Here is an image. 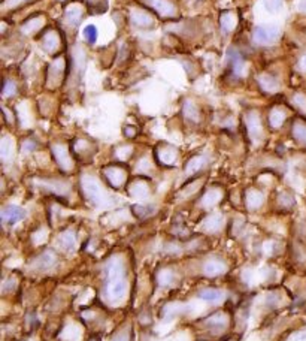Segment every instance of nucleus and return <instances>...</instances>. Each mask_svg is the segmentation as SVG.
<instances>
[{
    "label": "nucleus",
    "mask_w": 306,
    "mask_h": 341,
    "mask_svg": "<svg viewBox=\"0 0 306 341\" xmlns=\"http://www.w3.org/2000/svg\"><path fill=\"white\" fill-rule=\"evenodd\" d=\"M291 102L300 112L306 114V95H303V93H294L293 98H291Z\"/></svg>",
    "instance_id": "4c0bfd02"
},
{
    "label": "nucleus",
    "mask_w": 306,
    "mask_h": 341,
    "mask_svg": "<svg viewBox=\"0 0 306 341\" xmlns=\"http://www.w3.org/2000/svg\"><path fill=\"white\" fill-rule=\"evenodd\" d=\"M38 186L45 189L49 193H54L57 196H66L71 190V186L65 180L58 178H48V180H38Z\"/></svg>",
    "instance_id": "9d476101"
},
{
    "label": "nucleus",
    "mask_w": 306,
    "mask_h": 341,
    "mask_svg": "<svg viewBox=\"0 0 306 341\" xmlns=\"http://www.w3.org/2000/svg\"><path fill=\"white\" fill-rule=\"evenodd\" d=\"M278 38H280V27L277 25H259L256 27L253 33L254 42H257L260 45L273 44Z\"/></svg>",
    "instance_id": "0eeeda50"
},
{
    "label": "nucleus",
    "mask_w": 306,
    "mask_h": 341,
    "mask_svg": "<svg viewBox=\"0 0 306 341\" xmlns=\"http://www.w3.org/2000/svg\"><path fill=\"white\" fill-rule=\"evenodd\" d=\"M12 153H14L12 139L9 136H3L2 141H0V157H2V160L8 162L12 157Z\"/></svg>",
    "instance_id": "2f4dec72"
},
{
    "label": "nucleus",
    "mask_w": 306,
    "mask_h": 341,
    "mask_svg": "<svg viewBox=\"0 0 306 341\" xmlns=\"http://www.w3.org/2000/svg\"><path fill=\"white\" fill-rule=\"evenodd\" d=\"M226 65L229 71L235 76H242L245 73V60L242 54L236 49H229L226 55Z\"/></svg>",
    "instance_id": "f8f14e48"
},
{
    "label": "nucleus",
    "mask_w": 306,
    "mask_h": 341,
    "mask_svg": "<svg viewBox=\"0 0 306 341\" xmlns=\"http://www.w3.org/2000/svg\"><path fill=\"white\" fill-rule=\"evenodd\" d=\"M44 24H45V18L42 15H36V17H32L27 21H24L20 30L25 36H33L44 27Z\"/></svg>",
    "instance_id": "a211bd4d"
},
{
    "label": "nucleus",
    "mask_w": 306,
    "mask_h": 341,
    "mask_svg": "<svg viewBox=\"0 0 306 341\" xmlns=\"http://www.w3.org/2000/svg\"><path fill=\"white\" fill-rule=\"evenodd\" d=\"M41 47L44 51H47L48 54H55L60 49V38L54 30H49L45 33L41 39Z\"/></svg>",
    "instance_id": "f3484780"
},
{
    "label": "nucleus",
    "mask_w": 306,
    "mask_h": 341,
    "mask_svg": "<svg viewBox=\"0 0 306 341\" xmlns=\"http://www.w3.org/2000/svg\"><path fill=\"white\" fill-rule=\"evenodd\" d=\"M208 165V159L206 156L203 154H197L194 157H191L187 165H186V174L187 175H193V174H197L199 170H202L205 166Z\"/></svg>",
    "instance_id": "5701e85b"
},
{
    "label": "nucleus",
    "mask_w": 306,
    "mask_h": 341,
    "mask_svg": "<svg viewBox=\"0 0 306 341\" xmlns=\"http://www.w3.org/2000/svg\"><path fill=\"white\" fill-rule=\"evenodd\" d=\"M293 138L299 144L306 146V123L296 122L293 124Z\"/></svg>",
    "instance_id": "473e14b6"
},
{
    "label": "nucleus",
    "mask_w": 306,
    "mask_h": 341,
    "mask_svg": "<svg viewBox=\"0 0 306 341\" xmlns=\"http://www.w3.org/2000/svg\"><path fill=\"white\" fill-rule=\"evenodd\" d=\"M263 6L267 12H278L283 6V0H263Z\"/></svg>",
    "instance_id": "ea45409f"
},
{
    "label": "nucleus",
    "mask_w": 306,
    "mask_h": 341,
    "mask_svg": "<svg viewBox=\"0 0 306 341\" xmlns=\"http://www.w3.org/2000/svg\"><path fill=\"white\" fill-rule=\"evenodd\" d=\"M245 126H247L250 139L253 143L257 144L263 139V124H261V117L257 111L251 109L245 114Z\"/></svg>",
    "instance_id": "7ed1b4c3"
},
{
    "label": "nucleus",
    "mask_w": 306,
    "mask_h": 341,
    "mask_svg": "<svg viewBox=\"0 0 306 341\" xmlns=\"http://www.w3.org/2000/svg\"><path fill=\"white\" fill-rule=\"evenodd\" d=\"M229 323V316L223 311H217L205 320V325L209 326L211 329H217V331H223Z\"/></svg>",
    "instance_id": "aec40b11"
},
{
    "label": "nucleus",
    "mask_w": 306,
    "mask_h": 341,
    "mask_svg": "<svg viewBox=\"0 0 306 341\" xmlns=\"http://www.w3.org/2000/svg\"><path fill=\"white\" fill-rule=\"evenodd\" d=\"M293 341H306V331H302V332H297L294 335Z\"/></svg>",
    "instance_id": "a18cd8bd"
},
{
    "label": "nucleus",
    "mask_w": 306,
    "mask_h": 341,
    "mask_svg": "<svg viewBox=\"0 0 306 341\" xmlns=\"http://www.w3.org/2000/svg\"><path fill=\"white\" fill-rule=\"evenodd\" d=\"M129 193L130 196L136 197V199H143L149 195V186L146 181L143 180H136L130 184V189H129Z\"/></svg>",
    "instance_id": "b1692460"
},
{
    "label": "nucleus",
    "mask_w": 306,
    "mask_h": 341,
    "mask_svg": "<svg viewBox=\"0 0 306 341\" xmlns=\"http://www.w3.org/2000/svg\"><path fill=\"white\" fill-rule=\"evenodd\" d=\"M82 2L95 14H103L108 9V0H82Z\"/></svg>",
    "instance_id": "72a5a7b5"
},
{
    "label": "nucleus",
    "mask_w": 306,
    "mask_h": 341,
    "mask_svg": "<svg viewBox=\"0 0 306 341\" xmlns=\"http://www.w3.org/2000/svg\"><path fill=\"white\" fill-rule=\"evenodd\" d=\"M199 298H202L203 301L208 302H220L224 298V292L220 289H213V288H208L199 292Z\"/></svg>",
    "instance_id": "7c9ffc66"
},
{
    "label": "nucleus",
    "mask_w": 306,
    "mask_h": 341,
    "mask_svg": "<svg viewBox=\"0 0 306 341\" xmlns=\"http://www.w3.org/2000/svg\"><path fill=\"white\" fill-rule=\"evenodd\" d=\"M223 223H224L223 216L218 214V213H215V214H211V216H208L206 219L203 220L202 229L206 231V232H209V234H213V232H218L223 228Z\"/></svg>",
    "instance_id": "4be33fe9"
},
{
    "label": "nucleus",
    "mask_w": 306,
    "mask_h": 341,
    "mask_svg": "<svg viewBox=\"0 0 306 341\" xmlns=\"http://www.w3.org/2000/svg\"><path fill=\"white\" fill-rule=\"evenodd\" d=\"M90 341H99V338H91V340Z\"/></svg>",
    "instance_id": "8fccbe9b"
},
{
    "label": "nucleus",
    "mask_w": 306,
    "mask_h": 341,
    "mask_svg": "<svg viewBox=\"0 0 306 341\" xmlns=\"http://www.w3.org/2000/svg\"><path fill=\"white\" fill-rule=\"evenodd\" d=\"M72 150L76 156L79 157H85V156H91L93 153V146L91 143L85 141V139H76L72 146Z\"/></svg>",
    "instance_id": "c85d7f7f"
},
{
    "label": "nucleus",
    "mask_w": 306,
    "mask_h": 341,
    "mask_svg": "<svg viewBox=\"0 0 306 341\" xmlns=\"http://www.w3.org/2000/svg\"><path fill=\"white\" fill-rule=\"evenodd\" d=\"M285 119H287V114H285V111L281 109L280 106L273 108L270 111V114H269V123H270V126L273 129H280L284 124V122H285Z\"/></svg>",
    "instance_id": "c756f323"
},
{
    "label": "nucleus",
    "mask_w": 306,
    "mask_h": 341,
    "mask_svg": "<svg viewBox=\"0 0 306 341\" xmlns=\"http://www.w3.org/2000/svg\"><path fill=\"white\" fill-rule=\"evenodd\" d=\"M97 27L93 24L87 25L85 29H84V39L88 42V44H96V41H97Z\"/></svg>",
    "instance_id": "58836bf2"
},
{
    "label": "nucleus",
    "mask_w": 306,
    "mask_h": 341,
    "mask_svg": "<svg viewBox=\"0 0 306 341\" xmlns=\"http://www.w3.org/2000/svg\"><path fill=\"white\" fill-rule=\"evenodd\" d=\"M51 153H52V157L57 162L60 169L65 170V172H69V170L73 169V160H72L71 151H69L68 146L62 144V143L52 144Z\"/></svg>",
    "instance_id": "20e7f679"
},
{
    "label": "nucleus",
    "mask_w": 306,
    "mask_h": 341,
    "mask_svg": "<svg viewBox=\"0 0 306 341\" xmlns=\"http://www.w3.org/2000/svg\"><path fill=\"white\" fill-rule=\"evenodd\" d=\"M24 2H28V0H9V6H18Z\"/></svg>",
    "instance_id": "49530a36"
},
{
    "label": "nucleus",
    "mask_w": 306,
    "mask_h": 341,
    "mask_svg": "<svg viewBox=\"0 0 306 341\" xmlns=\"http://www.w3.org/2000/svg\"><path fill=\"white\" fill-rule=\"evenodd\" d=\"M278 202H280V205L285 208V210H288V208H291L293 205H294V199H293V196L288 195V193H281L280 197H278Z\"/></svg>",
    "instance_id": "79ce46f5"
},
{
    "label": "nucleus",
    "mask_w": 306,
    "mask_h": 341,
    "mask_svg": "<svg viewBox=\"0 0 306 341\" xmlns=\"http://www.w3.org/2000/svg\"><path fill=\"white\" fill-rule=\"evenodd\" d=\"M221 197H223V193H221L220 189H209L200 199V205L205 207V208H212L221 201Z\"/></svg>",
    "instance_id": "a878e982"
},
{
    "label": "nucleus",
    "mask_w": 306,
    "mask_h": 341,
    "mask_svg": "<svg viewBox=\"0 0 306 341\" xmlns=\"http://www.w3.org/2000/svg\"><path fill=\"white\" fill-rule=\"evenodd\" d=\"M103 177L106 178L111 187L119 189L127 181V170L119 165H109L103 169Z\"/></svg>",
    "instance_id": "1a4fd4ad"
},
{
    "label": "nucleus",
    "mask_w": 306,
    "mask_h": 341,
    "mask_svg": "<svg viewBox=\"0 0 306 341\" xmlns=\"http://www.w3.org/2000/svg\"><path fill=\"white\" fill-rule=\"evenodd\" d=\"M25 217V211L21 207L17 205H8L2 210V221L6 224H15L20 220Z\"/></svg>",
    "instance_id": "2eb2a0df"
},
{
    "label": "nucleus",
    "mask_w": 306,
    "mask_h": 341,
    "mask_svg": "<svg viewBox=\"0 0 306 341\" xmlns=\"http://www.w3.org/2000/svg\"><path fill=\"white\" fill-rule=\"evenodd\" d=\"M57 262H58V258H57L55 251L51 248H47L30 264V268L36 269V271H47V269L55 267Z\"/></svg>",
    "instance_id": "9b49d317"
},
{
    "label": "nucleus",
    "mask_w": 306,
    "mask_h": 341,
    "mask_svg": "<svg viewBox=\"0 0 306 341\" xmlns=\"http://www.w3.org/2000/svg\"><path fill=\"white\" fill-rule=\"evenodd\" d=\"M299 8H300V11L306 12V0H299Z\"/></svg>",
    "instance_id": "09e8293b"
},
{
    "label": "nucleus",
    "mask_w": 306,
    "mask_h": 341,
    "mask_svg": "<svg viewBox=\"0 0 306 341\" xmlns=\"http://www.w3.org/2000/svg\"><path fill=\"white\" fill-rule=\"evenodd\" d=\"M17 84L14 81H9V79H5L3 82V89H2V95L3 98H11V96H15L17 95Z\"/></svg>",
    "instance_id": "e433bc0d"
},
{
    "label": "nucleus",
    "mask_w": 306,
    "mask_h": 341,
    "mask_svg": "<svg viewBox=\"0 0 306 341\" xmlns=\"http://www.w3.org/2000/svg\"><path fill=\"white\" fill-rule=\"evenodd\" d=\"M36 148H38V144H36V141H33V139H25L23 143L24 154H27V153H30V151H35Z\"/></svg>",
    "instance_id": "37998d69"
},
{
    "label": "nucleus",
    "mask_w": 306,
    "mask_h": 341,
    "mask_svg": "<svg viewBox=\"0 0 306 341\" xmlns=\"http://www.w3.org/2000/svg\"><path fill=\"white\" fill-rule=\"evenodd\" d=\"M226 264L221 261V259H208L203 265V274L208 275V277H217V275H221L226 272Z\"/></svg>",
    "instance_id": "6ab92c4d"
},
{
    "label": "nucleus",
    "mask_w": 306,
    "mask_h": 341,
    "mask_svg": "<svg viewBox=\"0 0 306 341\" xmlns=\"http://www.w3.org/2000/svg\"><path fill=\"white\" fill-rule=\"evenodd\" d=\"M175 280V274L170 269H160L157 272V281L160 286H169Z\"/></svg>",
    "instance_id": "f704fd0d"
},
{
    "label": "nucleus",
    "mask_w": 306,
    "mask_h": 341,
    "mask_svg": "<svg viewBox=\"0 0 306 341\" xmlns=\"http://www.w3.org/2000/svg\"><path fill=\"white\" fill-rule=\"evenodd\" d=\"M132 153H133V148H132V147L121 146L117 148L115 156H117V159H119V160H127V159L132 156Z\"/></svg>",
    "instance_id": "a19ab883"
},
{
    "label": "nucleus",
    "mask_w": 306,
    "mask_h": 341,
    "mask_svg": "<svg viewBox=\"0 0 306 341\" xmlns=\"http://www.w3.org/2000/svg\"><path fill=\"white\" fill-rule=\"evenodd\" d=\"M151 11L163 18H173L178 14L176 5L172 0H142Z\"/></svg>",
    "instance_id": "423d86ee"
},
{
    "label": "nucleus",
    "mask_w": 306,
    "mask_h": 341,
    "mask_svg": "<svg viewBox=\"0 0 306 341\" xmlns=\"http://www.w3.org/2000/svg\"><path fill=\"white\" fill-rule=\"evenodd\" d=\"M182 114L184 117L191 123H199L200 122V109L199 106L191 102V100H186L184 105H182Z\"/></svg>",
    "instance_id": "393cba45"
},
{
    "label": "nucleus",
    "mask_w": 306,
    "mask_h": 341,
    "mask_svg": "<svg viewBox=\"0 0 306 341\" xmlns=\"http://www.w3.org/2000/svg\"><path fill=\"white\" fill-rule=\"evenodd\" d=\"M127 292V281L126 277L117 278V280H111L106 281V288H105V296L109 302H118L124 298V295Z\"/></svg>",
    "instance_id": "6e6552de"
},
{
    "label": "nucleus",
    "mask_w": 306,
    "mask_h": 341,
    "mask_svg": "<svg viewBox=\"0 0 306 341\" xmlns=\"http://www.w3.org/2000/svg\"><path fill=\"white\" fill-rule=\"evenodd\" d=\"M245 202L250 210H259L264 202V195L257 189H248L245 193Z\"/></svg>",
    "instance_id": "412c9836"
},
{
    "label": "nucleus",
    "mask_w": 306,
    "mask_h": 341,
    "mask_svg": "<svg viewBox=\"0 0 306 341\" xmlns=\"http://www.w3.org/2000/svg\"><path fill=\"white\" fill-rule=\"evenodd\" d=\"M300 69L306 72V55H303V57L300 59Z\"/></svg>",
    "instance_id": "de8ad7c7"
},
{
    "label": "nucleus",
    "mask_w": 306,
    "mask_h": 341,
    "mask_svg": "<svg viewBox=\"0 0 306 341\" xmlns=\"http://www.w3.org/2000/svg\"><path fill=\"white\" fill-rule=\"evenodd\" d=\"M130 23L136 29L149 30L156 25V18L151 12L142 8H132L130 9Z\"/></svg>",
    "instance_id": "39448f33"
},
{
    "label": "nucleus",
    "mask_w": 306,
    "mask_h": 341,
    "mask_svg": "<svg viewBox=\"0 0 306 341\" xmlns=\"http://www.w3.org/2000/svg\"><path fill=\"white\" fill-rule=\"evenodd\" d=\"M156 157H157L159 163H162L165 166H172L178 159V150L173 146L162 144L156 148Z\"/></svg>",
    "instance_id": "ddd939ff"
},
{
    "label": "nucleus",
    "mask_w": 306,
    "mask_h": 341,
    "mask_svg": "<svg viewBox=\"0 0 306 341\" xmlns=\"http://www.w3.org/2000/svg\"><path fill=\"white\" fill-rule=\"evenodd\" d=\"M132 211L135 213L136 217L143 219V217H148L149 214L154 213V207H151V205H133Z\"/></svg>",
    "instance_id": "c9c22d12"
},
{
    "label": "nucleus",
    "mask_w": 306,
    "mask_h": 341,
    "mask_svg": "<svg viewBox=\"0 0 306 341\" xmlns=\"http://www.w3.org/2000/svg\"><path fill=\"white\" fill-rule=\"evenodd\" d=\"M112 341H130V331H129V329H123V331H119L117 335L112 338Z\"/></svg>",
    "instance_id": "c03bdc74"
},
{
    "label": "nucleus",
    "mask_w": 306,
    "mask_h": 341,
    "mask_svg": "<svg viewBox=\"0 0 306 341\" xmlns=\"http://www.w3.org/2000/svg\"><path fill=\"white\" fill-rule=\"evenodd\" d=\"M81 192H82V196L93 205L102 204L105 199L103 190H102L99 181L91 175H84L81 178Z\"/></svg>",
    "instance_id": "f257e3e1"
},
{
    "label": "nucleus",
    "mask_w": 306,
    "mask_h": 341,
    "mask_svg": "<svg viewBox=\"0 0 306 341\" xmlns=\"http://www.w3.org/2000/svg\"><path fill=\"white\" fill-rule=\"evenodd\" d=\"M57 243L60 244V247H62V248H65V250L71 251V250L75 248V244H76V235H75V232H73V231H65V232H62V234L58 235Z\"/></svg>",
    "instance_id": "cd10ccee"
},
{
    "label": "nucleus",
    "mask_w": 306,
    "mask_h": 341,
    "mask_svg": "<svg viewBox=\"0 0 306 341\" xmlns=\"http://www.w3.org/2000/svg\"><path fill=\"white\" fill-rule=\"evenodd\" d=\"M220 24H221V29L224 33H230L236 29V24H237V17H236L235 12L232 11H226L221 18H220Z\"/></svg>",
    "instance_id": "bb28decb"
},
{
    "label": "nucleus",
    "mask_w": 306,
    "mask_h": 341,
    "mask_svg": "<svg viewBox=\"0 0 306 341\" xmlns=\"http://www.w3.org/2000/svg\"><path fill=\"white\" fill-rule=\"evenodd\" d=\"M65 73H66V62L63 57H57L54 59L47 69V82L51 89H55L58 87L62 82H63V78H65Z\"/></svg>",
    "instance_id": "f03ea898"
},
{
    "label": "nucleus",
    "mask_w": 306,
    "mask_h": 341,
    "mask_svg": "<svg viewBox=\"0 0 306 341\" xmlns=\"http://www.w3.org/2000/svg\"><path fill=\"white\" fill-rule=\"evenodd\" d=\"M84 18V8L79 3H72L65 11V23L69 27H76Z\"/></svg>",
    "instance_id": "4468645a"
},
{
    "label": "nucleus",
    "mask_w": 306,
    "mask_h": 341,
    "mask_svg": "<svg viewBox=\"0 0 306 341\" xmlns=\"http://www.w3.org/2000/svg\"><path fill=\"white\" fill-rule=\"evenodd\" d=\"M259 86L260 89L267 93V95H272V93H277L281 90V84L280 81L273 76V75H269V73H261L259 76Z\"/></svg>",
    "instance_id": "dca6fc26"
}]
</instances>
